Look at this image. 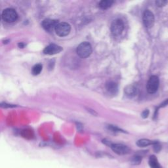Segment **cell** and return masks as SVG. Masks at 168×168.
I'll use <instances>...</instances> for the list:
<instances>
[{
	"label": "cell",
	"instance_id": "3957f363",
	"mask_svg": "<svg viewBox=\"0 0 168 168\" xmlns=\"http://www.w3.org/2000/svg\"><path fill=\"white\" fill-rule=\"evenodd\" d=\"M2 17L7 23H13L17 20L18 15L15 9L8 8L3 11Z\"/></svg>",
	"mask_w": 168,
	"mask_h": 168
},
{
	"label": "cell",
	"instance_id": "8992f818",
	"mask_svg": "<svg viewBox=\"0 0 168 168\" xmlns=\"http://www.w3.org/2000/svg\"><path fill=\"white\" fill-rule=\"evenodd\" d=\"M124 30V24L121 19L114 21L111 25V32L114 36H120Z\"/></svg>",
	"mask_w": 168,
	"mask_h": 168
},
{
	"label": "cell",
	"instance_id": "ba28073f",
	"mask_svg": "<svg viewBox=\"0 0 168 168\" xmlns=\"http://www.w3.org/2000/svg\"><path fill=\"white\" fill-rule=\"evenodd\" d=\"M59 24L58 21L57 20H53V19H45L44 21L42 22V27L46 31H48L49 32H51L53 30H55V28L57 25Z\"/></svg>",
	"mask_w": 168,
	"mask_h": 168
},
{
	"label": "cell",
	"instance_id": "d6986e66",
	"mask_svg": "<svg viewBox=\"0 0 168 168\" xmlns=\"http://www.w3.org/2000/svg\"><path fill=\"white\" fill-rule=\"evenodd\" d=\"M156 3L157 6H158V7H162V6H164L166 4V2L165 1H162V0H159V1L156 2Z\"/></svg>",
	"mask_w": 168,
	"mask_h": 168
},
{
	"label": "cell",
	"instance_id": "5b68a950",
	"mask_svg": "<svg viewBox=\"0 0 168 168\" xmlns=\"http://www.w3.org/2000/svg\"><path fill=\"white\" fill-rule=\"evenodd\" d=\"M110 146L112 150L118 155H125L130 152V148L123 144H118V143H111Z\"/></svg>",
	"mask_w": 168,
	"mask_h": 168
},
{
	"label": "cell",
	"instance_id": "277c9868",
	"mask_svg": "<svg viewBox=\"0 0 168 168\" xmlns=\"http://www.w3.org/2000/svg\"><path fill=\"white\" fill-rule=\"evenodd\" d=\"M159 87V78L156 76H152L147 82L146 89L149 93H156Z\"/></svg>",
	"mask_w": 168,
	"mask_h": 168
},
{
	"label": "cell",
	"instance_id": "7a4b0ae2",
	"mask_svg": "<svg viewBox=\"0 0 168 168\" xmlns=\"http://www.w3.org/2000/svg\"><path fill=\"white\" fill-rule=\"evenodd\" d=\"M71 26L69 23H60L57 25L55 30L59 36L64 37L69 34Z\"/></svg>",
	"mask_w": 168,
	"mask_h": 168
},
{
	"label": "cell",
	"instance_id": "7402d4cb",
	"mask_svg": "<svg viewBox=\"0 0 168 168\" xmlns=\"http://www.w3.org/2000/svg\"><path fill=\"white\" fill-rule=\"evenodd\" d=\"M18 46H19L20 48H24L25 44L23 43H18Z\"/></svg>",
	"mask_w": 168,
	"mask_h": 168
},
{
	"label": "cell",
	"instance_id": "5bb4252c",
	"mask_svg": "<svg viewBox=\"0 0 168 168\" xmlns=\"http://www.w3.org/2000/svg\"><path fill=\"white\" fill-rule=\"evenodd\" d=\"M154 141H152L150 140L146 139H142L139 140L137 142V145L139 147H146L149 146L150 145H153Z\"/></svg>",
	"mask_w": 168,
	"mask_h": 168
},
{
	"label": "cell",
	"instance_id": "4fadbf2b",
	"mask_svg": "<svg viewBox=\"0 0 168 168\" xmlns=\"http://www.w3.org/2000/svg\"><path fill=\"white\" fill-rule=\"evenodd\" d=\"M114 2L112 0H103L99 3V8L102 9H107L111 8Z\"/></svg>",
	"mask_w": 168,
	"mask_h": 168
},
{
	"label": "cell",
	"instance_id": "8fae6325",
	"mask_svg": "<svg viewBox=\"0 0 168 168\" xmlns=\"http://www.w3.org/2000/svg\"><path fill=\"white\" fill-rule=\"evenodd\" d=\"M149 164L150 168H162V165L158 162V160L156 156L152 155L149 158Z\"/></svg>",
	"mask_w": 168,
	"mask_h": 168
},
{
	"label": "cell",
	"instance_id": "7c38bea8",
	"mask_svg": "<svg viewBox=\"0 0 168 168\" xmlns=\"http://www.w3.org/2000/svg\"><path fill=\"white\" fill-rule=\"evenodd\" d=\"M125 95L129 97H133L137 94V88L133 85H128L125 89Z\"/></svg>",
	"mask_w": 168,
	"mask_h": 168
},
{
	"label": "cell",
	"instance_id": "6da1fadb",
	"mask_svg": "<svg viewBox=\"0 0 168 168\" xmlns=\"http://www.w3.org/2000/svg\"><path fill=\"white\" fill-rule=\"evenodd\" d=\"M92 53L91 45L88 42H83L80 43L77 48V53L79 57L86 59L89 57Z\"/></svg>",
	"mask_w": 168,
	"mask_h": 168
},
{
	"label": "cell",
	"instance_id": "52a82bcc",
	"mask_svg": "<svg viewBox=\"0 0 168 168\" xmlns=\"http://www.w3.org/2000/svg\"><path fill=\"white\" fill-rule=\"evenodd\" d=\"M143 20L145 26L148 28H150L152 27L154 23V16L153 13L149 11L146 10L143 13Z\"/></svg>",
	"mask_w": 168,
	"mask_h": 168
},
{
	"label": "cell",
	"instance_id": "e0dca14e",
	"mask_svg": "<svg viewBox=\"0 0 168 168\" xmlns=\"http://www.w3.org/2000/svg\"><path fill=\"white\" fill-rule=\"evenodd\" d=\"M152 145L154 152L156 153H158L161 150V149H162V146H161V145L158 142H157V141H154Z\"/></svg>",
	"mask_w": 168,
	"mask_h": 168
},
{
	"label": "cell",
	"instance_id": "9a60e30c",
	"mask_svg": "<svg viewBox=\"0 0 168 168\" xmlns=\"http://www.w3.org/2000/svg\"><path fill=\"white\" fill-rule=\"evenodd\" d=\"M42 70V65L41 64H37L33 66L32 73L33 76H37L41 73Z\"/></svg>",
	"mask_w": 168,
	"mask_h": 168
},
{
	"label": "cell",
	"instance_id": "2e32d148",
	"mask_svg": "<svg viewBox=\"0 0 168 168\" xmlns=\"http://www.w3.org/2000/svg\"><path fill=\"white\" fill-rule=\"evenodd\" d=\"M141 161H142V156H140L139 154H136L135 156H134L131 158L130 162L132 165H137L141 163Z\"/></svg>",
	"mask_w": 168,
	"mask_h": 168
},
{
	"label": "cell",
	"instance_id": "44dd1931",
	"mask_svg": "<svg viewBox=\"0 0 168 168\" xmlns=\"http://www.w3.org/2000/svg\"><path fill=\"white\" fill-rule=\"evenodd\" d=\"M167 104H168V99L165 100L164 102H163L162 104H161L160 106V108H162V107H164V106H167Z\"/></svg>",
	"mask_w": 168,
	"mask_h": 168
},
{
	"label": "cell",
	"instance_id": "ac0fdd59",
	"mask_svg": "<svg viewBox=\"0 0 168 168\" xmlns=\"http://www.w3.org/2000/svg\"><path fill=\"white\" fill-rule=\"evenodd\" d=\"M109 129L114 132H124V131L122 130L118 127L114 126V125H109Z\"/></svg>",
	"mask_w": 168,
	"mask_h": 168
},
{
	"label": "cell",
	"instance_id": "9c48e42d",
	"mask_svg": "<svg viewBox=\"0 0 168 168\" xmlns=\"http://www.w3.org/2000/svg\"><path fill=\"white\" fill-rule=\"evenodd\" d=\"M63 51V48L61 47L56 45V44H50L48 46H47L46 48L43 50L44 54L49 55H53L57 54L60 52Z\"/></svg>",
	"mask_w": 168,
	"mask_h": 168
},
{
	"label": "cell",
	"instance_id": "ffe728a7",
	"mask_svg": "<svg viewBox=\"0 0 168 168\" xmlns=\"http://www.w3.org/2000/svg\"><path fill=\"white\" fill-rule=\"evenodd\" d=\"M149 111L148 110H145L143 112L142 114H141V116H142V117L143 118H146L148 117V116H149Z\"/></svg>",
	"mask_w": 168,
	"mask_h": 168
},
{
	"label": "cell",
	"instance_id": "30bf717a",
	"mask_svg": "<svg viewBox=\"0 0 168 168\" xmlns=\"http://www.w3.org/2000/svg\"><path fill=\"white\" fill-rule=\"evenodd\" d=\"M106 89L111 94H116L118 91L117 84L114 82H109L107 83L106 84Z\"/></svg>",
	"mask_w": 168,
	"mask_h": 168
}]
</instances>
